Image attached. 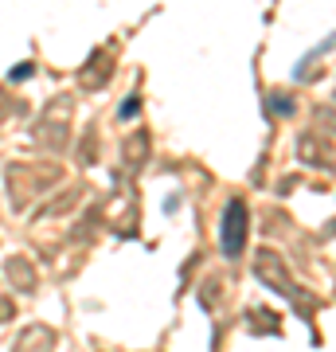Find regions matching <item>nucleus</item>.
I'll list each match as a JSON object with an SVG mask.
<instances>
[{
	"label": "nucleus",
	"mask_w": 336,
	"mask_h": 352,
	"mask_svg": "<svg viewBox=\"0 0 336 352\" xmlns=\"http://www.w3.org/2000/svg\"><path fill=\"white\" fill-rule=\"evenodd\" d=\"M243 219H247L243 204H231V208H227V235H223L227 254H235L238 247H243Z\"/></svg>",
	"instance_id": "nucleus-1"
}]
</instances>
